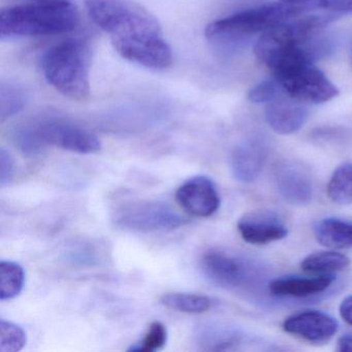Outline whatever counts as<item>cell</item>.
I'll list each match as a JSON object with an SVG mask.
<instances>
[{
	"instance_id": "1",
	"label": "cell",
	"mask_w": 352,
	"mask_h": 352,
	"mask_svg": "<svg viewBox=\"0 0 352 352\" xmlns=\"http://www.w3.org/2000/svg\"><path fill=\"white\" fill-rule=\"evenodd\" d=\"M86 9L122 58L156 71L172 65V49L162 25L143 6L133 0H88Z\"/></svg>"
},
{
	"instance_id": "2",
	"label": "cell",
	"mask_w": 352,
	"mask_h": 352,
	"mask_svg": "<svg viewBox=\"0 0 352 352\" xmlns=\"http://www.w3.org/2000/svg\"><path fill=\"white\" fill-rule=\"evenodd\" d=\"M79 21V11L69 0H28L1 10L0 38L5 41L69 34Z\"/></svg>"
},
{
	"instance_id": "3",
	"label": "cell",
	"mask_w": 352,
	"mask_h": 352,
	"mask_svg": "<svg viewBox=\"0 0 352 352\" xmlns=\"http://www.w3.org/2000/svg\"><path fill=\"white\" fill-rule=\"evenodd\" d=\"M15 145L26 156H36L47 147L59 148L79 154L100 151L102 142L85 127L59 117H44L16 129Z\"/></svg>"
},
{
	"instance_id": "4",
	"label": "cell",
	"mask_w": 352,
	"mask_h": 352,
	"mask_svg": "<svg viewBox=\"0 0 352 352\" xmlns=\"http://www.w3.org/2000/svg\"><path fill=\"white\" fill-rule=\"evenodd\" d=\"M274 79L290 98L305 104H322L339 94L329 78L313 65L306 47L294 49L276 58L270 67Z\"/></svg>"
},
{
	"instance_id": "5",
	"label": "cell",
	"mask_w": 352,
	"mask_h": 352,
	"mask_svg": "<svg viewBox=\"0 0 352 352\" xmlns=\"http://www.w3.org/2000/svg\"><path fill=\"white\" fill-rule=\"evenodd\" d=\"M91 49L86 41L69 38L49 49L42 59L48 83L69 100H87L90 96Z\"/></svg>"
},
{
	"instance_id": "6",
	"label": "cell",
	"mask_w": 352,
	"mask_h": 352,
	"mask_svg": "<svg viewBox=\"0 0 352 352\" xmlns=\"http://www.w3.org/2000/svg\"><path fill=\"white\" fill-rule=\"evenodd\" d=\"M311 7L313 6L307 3L281 1L245 10L210 23L206 28V36L214 41L236 40L253 34H265L283 22L300 15Z\"/></svg>"
},
{
	"instance_id": "7",
	"label": "cell",
	"mask_w": 352,
	"mask_h": 352,
	"mask_svg": "<svg viewBox=\"0 0 352 352\" xmlns=\"http://www.w3.org/2000/svg\"><path fill=\"white\" fill-rule=\"evenodd\" d=\"M298 16L272 28L259 38L254 54L263 65H267L282 53L304 47L335 17L333 14Z\"/></svg>"
},
{
	"instance_id": "8",
	"label": "cell",
	"mask_w": 352,
	"mask_h": 352,
	"mask_svg": "<svg viewBox=\"0 0 352 352\" xmlns=\"http://www.w3.org/2000/svg\"><path fill=\"white\" fill-rule=\"evenodd\" d=\"M115 224L138 232H168L187 223V218L164 201H135L124 204L114 214Z\"/></svg>"
},
{
	"instance_id": "9",
	"label": "cell",
	"mask_w": 352,
	"mask_h": 352,
	"mask_svg": "<svg viewBox=\"0 0 352 352\" xmlns=\"http://www.w3.org/2000/svg\"><path fill=\"white\" fill-rule=\"evenodd\" d=\"M178 205L190 215L207 218L217 212L220 197L215 184L205 176L192 177L176 191Z\"/></svg>"
},
{
	"instance_id": "10",
	"label": "cell",
	"mask_w": 352,
	"mask_h": 352,
	"mask_svg": "<svg viewBox=\"0 0 352 352\" xmlns=\"http://www.w3.org/2000/svg\"><path fill=\"white\" fill-rule=\"evenodd\" d=\"M201 269L213 283L222 287H240L248 280L246 263L224 251L210 250L205 253L201 258Z\"/></svg>"
},
{
	"instance_id": "11",
	"label": "cell",
	"mask_w": 352,
	"mask_h": 352,
	"mask_svg": "<svg viewBox=\"0 0 352 352\" xmlns=\"http://www.w3.org/2000/svg\"><path fill=\"white\" fill-rule=\"evenodd\" d=\"M238 230L245 242L252 245L270 244L287 236V228L272 211L245 214L238 222Z\"/></svg>"
},
{
	"instance_id": "12",
	"label": "cell",
	"mask_w": 352,
	"mask_h": 352,
	"mask_svg": "<svg viewBox=\"0 0 352 352\" xmlns=\"http://www.w3.org/2000/svg\"><path fill=\"white\" fill-rule=\"evenodd\" d=\"M308 115L306 104L290 98L283 90L265 106L267 124L280 135L296 133L306 122Z\"/></svg>"
},
{
	"instance_id": "13",
	"label": "cell",
	"mask_w": 352,
	"mask_h": 352,
	"mask_svg": "<svg viewBox=\"0 0 352 352\" xmlns=\"http://www.w3.org/2000/svg\"><path fill=\"white\" fill-rule=\"evenodd\" d=\"M337 320L320 311L309 310L288 317L283 323L286 333L302 338L313 343L331 339L337 333Z\"/></svg>"
},
{
	"instance_id": "14",
	"label": "cell",
	"mask_w": 352,
	"mask_h": 352,
	"mask_svg": "<svg viewBox=\"0 0 352 352\" xmlns=\"http://www.w3.org/2000/svg\"><path fill=\"white\" fill-rule=\"evenodd\" d=\"M267 160V149L258 141H249L234 149L230 160L232 172L236 180L251 183L258 178Z\"/></svg>"
},
{
	"instance_id": "15",
	"label": "cell",
	"mask_w": 352,
	"mask_h": 352,
	"mask_svg": "<svg viewBox=\"0 0 352 352\" xmlns=\"http://www.w3.org/2000/svg\"><path fill=\"white\" fill-rule=\"evenodd\" d=\"M277 186L284 199L292 205H308L312 199L310 179L296 166H284L278 170Z\"/></svg>"
},
{
	"instance_id": "16",
	"label": "cell",
	"mask_w": 352,
	"mask_h": 352,
	"mask_svg": "<svg viewBox=\"0 0 352 352\" xmlns=\"http://www.w3.org/2000/svg\"><path fill=\"white\" fill-rule=\"evenodd\" d=\"M331 275H320L314 278L283 277L273 280L269 289L278 296L307 298L327 290L333 284Z\"/></svg>"
},
{
	"instance_id": "17",
	"label": "cell",
	"mask_w": 352,
	"mask_h": 352,
	"mask_svg": "<svg viewBox=\"0 0 352 352\" xmlns=\"http://www.w3.org/2000/svg\"><path fill=\"white\" fill-rule=\"evenodd\" d=\"M193 339L199 349L204 351L232 349L239 342L238 336L215 323L199 324L193 333Z\"/></svg>"
},
{
	"instance_id": "18",
	"label": "cell",
	"mask_w": 352,
	"mask_h": 352,
	"mask_svg": "<svg viewBox=\"0 0 352 352\" xmlns=\"http://www.w3.org/2000/svg\"><path fill=\"white\" fill-rule=\"evenodd\" d=\"M315 238L323 246L329 248L352 247V223L336 218H327L315 223Z\"/></svg>"
},
{
	"instance_id": "19",
	"label": "cell",
	"mask_w": 352,
	"mask_h": 352,
	"mask_svg": "<svg viewBox=\"0 0 352 352\" xmlns=\"http://www.w3.org/2000/svg\"><path fill=\"white\" fill-rule=\"evenodd\" d=\"M350 265L346 255L333 251L313 253L302 259L300 267L307 273L329 275L333 272L343 271Z\"/></svg>"
},
{
	"instance_id": "20",
	"label": "cell",
	"mask_w": 352,
	"mask_h": 352,
	"mask_svg": "<svg viewBox=\"0 0 352 352\" xmlns=\"http://www.w3.org/2000/svg\"><path fill=\"white\" fill-rule=\"evenodd\" d=\"M160 302L170 310L187 314H201L212 307V300L208 296L186 292H168L162 296Z\"/></svg>"
},
{
	"instance_id": "21",
	"label": "cell",
	"mask_w": 352,
	"mask_h": 352,
	"mask_svg": "<svg viewBox=\"0 0 352 352\" xmlns=\"http://www.w3.org/2000/svg\"><path fill=\"white\" fill-rule=\"evenodd\" d=\"M25 282L23 267L13 261H0V300H12L21 294Z\"/></svg>"
},
{
	"instance_id": "22",
	"label": "cell",
	"mask_w": 352,
	"mask_h": 352,
	"mask_svg": "<svg viewBox=\"0 0 352 352\" xmlns=\"http://www.w3.org/2000/svg\"><path fill=\"white\" fill-rule=\"evenodd\" d=\"M28 94L19 84L6 82L0 85V120L5 122L17 115L28 104Z\"/></svg>"
},
{
	"instance_id": "23",
	"label": "cell",
	"mask_w": 352,
	"mask_h": 352,
	"mask_svg": "<svg viewBox=\"0 0 352 352\" xmlns=\"http://www.w3.org/2000/svg\"><path fill=\"white\" fill-rule=\"evenodd\" d=\"M327 195L338 205L352 203V164H341L336 168L327 184Z\"/></svg>"
},
{
	"instance_id": "24",
	"label": "cell",
	"mask_w": 352,
	"mask_h": 352,
	"mask_svg": "<svg viewBox=\"0 0 352 352\" xmlns=\"http://www.w3.org/2000/svg\"><path fill=\"white\" fill-rule=\"evenodd\" d=\"M28 342L25 331L12 321H0V352H17Z\"/></svg>"
},
{
	"instance_id": "25",
	"label": "cell",
	"mask_w": 352,
	"mask_h": 352,
	"mask_svg": "<svg viewBox=\"0 0 352 352\" xmlns=\"http://www.w3.org/2000/svg\"><path fill=\"white\" fill-rule=\"evenodd\" d=\"M168 341V331L164 323L154 321L148 327L147 333L140 343L129 348L133 352H154L162 349Z\"/></svg>"
},
{
	"instance_id": "26",
	"label": "cell",
	"mask_w": 352,
	"mask_h": 352,
	"mask_svg": "<svg viewBox=\"0 0 352 352\" xmlns=\"http://www.w3.org/2000/svg\"><path fill=\"white\" fill-rule=\"evenodd\" d=\"M281 91L282 88L280 87L279 84L275 80L274 81H265L254 86L249 91L248 98L254 104H267L270 100L275 98Z\"/></svg>"
},
{
	"instance_id": "27",
	"label": "cell",
	"mask_w": 352,
	"mask_h": 352,
	"mask_svg": "<svg viewBox=\"0 0 352 352\" xmlns=\"http://www.w3.org/2000/svg\"><path fill=\"white\" fill-rule=\"evenodd\" d=\"M15 160L5 148L0 149V186L10 184L15 176Z\"/></svg>"
},
{
	"instance_id": "28",
	"label": "cell",
	"mask_w": 352,
	"mask_h": 352,
	"mask_svg": "<svg viewBox=\"0 0 352 352\" xmlns=\"http://www.w3.org/2000/svg\"><path fill=\"white\" fill-rule=\"evenodd\" d=\"M317 8L335 13H346L352 12V0H321Z\"/></svg>"
},
{
	"instance_id": "29",
	"label": "cell",
	"mask_w": 352,
	"mask_h": 352,
	"mask_svg": "<svg viewBox=\"0 0 352 352\" xmlns=\"http://www.w3.org/2000/svg\"><path fill=\"white\" fill-rule=\"evenodd\" d=\"M340 315L348 324L352 325V296H347L340 305Z\"/></svg>"
},
{
	"instance_id": "30",
	"label": "cell",
	"mask_w": 352,
	"mask_h": 352,
	"mask_svg": "<svg viewBox=\"0 0 352 352\" xmlns=\"http://www.w3.org/2000/svg\"><path fill=\"white\" fill-rule=\"evenodd\" d=\"M338 350L342 352H352V335H344L338 340Z\"/></svg>"
},
{
	"instance_id": "31",
	"label": "cell",
	"mask_w": 352,
	"mask_h": 352,
	"mask_svg": "<svg viewBox=\"0 0 352 352\" xmlns=\"http://www.w3.org/2000/svg\"><path fill=\"white\" fill-rule=\"evenodd\" d=\"M281 1L292 3H308V5H312L316 7L317 3L321 1V0H281Z\"/></svg>"
}]
</instances>
